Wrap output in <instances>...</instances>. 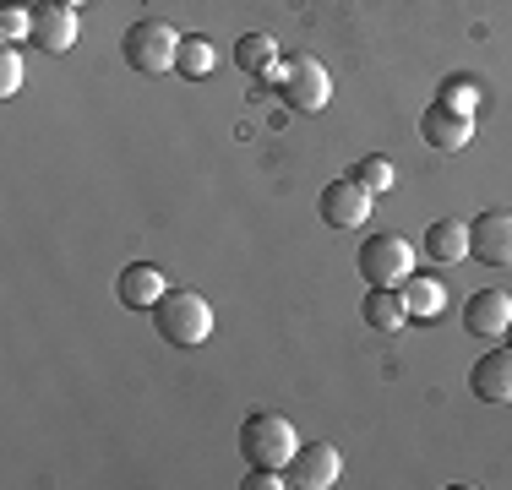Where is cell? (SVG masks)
<instances>
[{"label":"cell","mask_w":512,"mask_h":490,"mask_svg":"<svg viewBox=\"0 0 512 490\" xmlns=\"http://www.w3.org/2000/svg\"><path fill=\"white\" fill-rule=\"evenodd\" d=\"M180 39H186V33H175L164 17H142L120 33V55H126V66L142 71V77H164V71H175Z\"/></svg>","instance_id":"obj_1"},{"label":"cell","mask_w":512,"mask_h":490,"mask_svg":"<svg viewBox=\"0 0 512 490\" xmlns=\"http://www.w3.org/2000/svg\"><path fill=\"white\" fill-rule=\"evenodd\" d=\"M153 322H158V338L175 343V349H197L213 333V305L202 300L197 289H169L164 300L153 305Z\"/></svg>","instance_id":"obj_2"},{"label":"cell","mask_w":512,"mask_h":490,"mask_svg":"<svg viewBox=\"0 0 512 490\" xmlns=\"http://www.w3.org/2000/svg\"><path fill=\"white\" fill-rule=\"evenodd\" d=\"M295 425L284 414H246L240 425V452H246V469H289L295 458Z\"/></svg>","instance_id":"obj_3"},{"label":"cell","mask_w":512,"mask_h":490,"mask_svg":"<svg viewBox=\"0 0 512 490\" xmlns=\"http://www.w3.org/2000/svg\"><path fill=\"white\" fill-rule=\"evenodd\" d=\"M278 88H284V98L300 115H316L333 98V77H327V66L316 55H295V60H278Z\"/></svg>","instance_id":"obj_4"},{"label":"cell","mask_w":512,"mask_h":490,"mask_svg":"<svg viewBox=\"0 0 512 490\" xmlns=\"http://www.w3.org/2000/svg\"><path fill=\"white\" fill-rule=\"evenodd\" d=\"M360 273H365V284H387V289H398L404 278L414 273V245L404 235H371L360 245Z\"/></svg>","instance_id":"obj_5"},{"label":"cell","mask_w":512,"mask_h":490,"mask_svg":"<svg viewBox=\"0 0 512 490\" xmlns=\"http://www.w3.org/2000/svg\"><path fill=\"white\" fill-rule=\"evenodd\" d=\"M284 474H289L295 490H327V485H338V474H344V452H338L333 441H300Z\"/></svg>","instance_id":"obj_6"},{"label":"cell","mask_w":512,"mask_h":490,"mask_svg":"<svg viewBox=\"0 0 512 490\" xmlns=\"http://www.w3.org/2000/svg\"><path fill=\"white\" fill-rule=\"evenodd\" d=\"M376 191H365L355 175H338L333 186H322V224L327 229H360L371 218Z\"/></svg>","instance_id":"obj_7"},{"label":"cell","mask_w":512,"mask_h":490,"mask_svg":"<svg viewBox=\"0 0 512 490\" xmlns=\"http://www.w3.org/2000/svg\"><path fill=\"white\" fill-rule=\"evenodd\" d=\"M469 256L485 267H512V213L507 207H491L469 224Z\"/></svg>","instance_id":"obj_8"},{"label":"cell","mask_w":512,"mask_h":490,"mask_svg":"<svg viewBox=\"0 0 512 490\" xmlns=\"http://www.w3.org/2000/svg\"><path fill=\"white\" fill-rule=\"evenodd\" d=\"M33 44H39L44 55H66V49L77 44V6H66V0H39V6H33Z\"/></svg>","instance_id":"obj_9"},{"label":"cell","mask_w":512,"mask_h":490,"mask_svg":"<svg viewBox=\"0 0 512 490\" xmlns=\"http://www.w3.org/2000/svg\"><path fill=\"white\" fill-rule=\"evenodd\" d=\"M469 392L480 403H512V343L507 349H485L469 371Z\"/></svg>","instance_id":"obj_10"},{"label":"cell","mask_w":512,"mask_h":490,"mask_svg":"<svg viewBox=\"0 0 512 490\" xmlns=\"http://www.w3.org/2000/svg\"><path fill=\"white\" fill-rule=\"evenodd\" d=\"M420 137L436 147V153H463L474 137V115H458V109H447V104H431L420 115Z\"/></svg>","instance_id":"obj_11"},{"label":"cell","mask_w":512,"mask_h":490,"mask_svg":"<svg viewBox=\"0 0 512 490\" xmlns=\"http://www.w3.org/2000/svg\"><path fill=\"white\" fill-rule=\"evenodd\" d=\"M507 322H512V294H502V289L469 294V305H463V327H469L474 338H507Z\"/></svg>","instance_id":"obj_12"},{"label":"cell","mask_w":512,"mask_h":490,"mask_svg":"<svg viewBox=\"0 0 512 490\" xmlns=\"http://www.w3.org/2000/svg\"><path fill=\"white\" fill-rule=\"evenodd\" d=\"M115 294H120V305H126V311H153V305L169 294V284H164V273H158V267L131 262L126 273L115 278Z\"/></svg>","instance_id":"obj_13"},{"label":"cell","mask_w":512,"mask_h":490,"mask_svg":"<svg viewBox=\"0 0 512 490\" xmlns=\"http://www.w3.org/2000/svg\"><path fill=\"white\" fill-rule=\"evenodd\" d=\"M425 262H442V267L469 262V224H463V218H436V224H425Z\"/></svg>","instance_id":"obj_14"},{"label":"cell","mask_w":512,"mask_h":490,"mask_svg":"<svg viewBox=\"0 0 512 490\" xmlns=\"http://www.w3.org/2000/svg\"><path fill=\"white\" fill-rule=\"evenodd\" d=\"M360 316H365V327H376V333H398V327L409 322L404 294L387 289V284H371V294H365V305H360Z\"/></svg>","instance_id":"obj_15"},{"label":"cell","mask_w":512,"mask_h":490,"mask_svg":"<svg viewBox=\"0 0 512 490\" xmlns=\"http://www.w3.org/2000/svg\"><path fill=\"white\" fill-rule=\"evenodd\" d=\"M235 66L240 71H251V77H262V82H278V49L267 33H246V39L235 44Z\"/></svg>","instance_id":"obj_16"},{"label":"cell","mask_w":512,"mask_h":490,"mask_svg":"<svg viewBox=\"0 0 512 490\" xmlns=\"http://www.w3.org/2000/svg\"><path fill=\"white\" fill-rule=\"evenodd\" d=\"M398 294H404V311L409 316H442V305H447V289L436 284V278H420V273H409L404 284H398Z\"/></svg>","instance_id":"obj_17"},{"label":"cell","mask_w":512,"mask_h":490,"mask_svg":"<svg viewBox=\"0 0 512 490\" xmlns=\"http://www.w3.org/2000/svg\"><path fill=\"white\" fill-rule=\"evenodd\" d=\"M213 66H218V55H213V44H207V33H186V39H180V55H175V71L191 82H202V77H213Z\"/></svg>","instance_id":"obj_18"},{"label":"cell","mask_w":512,"mask_h":490,"mask_svg":"<svg viewBox=\"0 0 512 490\" xmlns=\"http://www.w3.org/2000/svg\"><path fill=\"white\" fill-rule=\"evenodd\" d=\"M33 39V6L28 0H0V44Z\"/></svg>","instance_id":"obj_19"},{"label":"cell","mask_w":512,"mask_h":490,"mask_svg":"<svg viewBox=\"0 0 512 490\" xmlns=\"http://www.w3.org/2000/svg\"><path fill=\"white\" fill-rule=\"evenodd\" d=\"M436 104L458 109V115H474V104H480V82H474V77H447V82H442V98H436Z\"/></svg>","instance_id":"obj_20"},{"label":"cell","mask_w":512,"mask_h":490,"mask_svg":"<svg viewBox=\"0 0 512 490\" xmlns=\"http://www.w3.org/2000/svg\"><path fill=\"white\" fill-rule=\"evenodd\" d=\"M349 175H355V180H360V186H365V191H387V186H393V164H387V158H382V153H371V158H360V164H355V169H349Z\"/></svg>","instance_id":"obj_21"},{"label":"cell","mask_w":512,"mask_h":490,"mask_svg":"<svg viewBox=\"0 0 512 490\" xmlns=\"http://www.w3.org/2000/svg\"><path fill=\"white\" fill-rule=\"evenodd\" d=\"M22 88V55L17 44H0V98H11Z\"/></svg>","instance_id":"obj_22"},{"label":"cell","mask_w":512,"mask_h":490,"mask_svg":"<svg viewBox=\"0 0 512 490\" xmlns=\"http://www.w3.org/2000/svg\"><path fill=\"white\" fill-rule=\"evenodd\" d=\"M240 485H246V490H278V485H289V474L284 469H251Z\"/></svg>","instance_id":"obj_23"},{"label":"cell","mask_w":512,"mask_h":490,"mask_svg":"<svg viewBox=\"0 0 512 490\" xmlns=\"http://www.w3.org/2000/svg\"><path fill=\"white\" fill-rule=\"evenodd\" d=\"M507 343H512V322H507Z\"/></svg>","instance_id":"obj_24"},{"label":"cell","mask_w":512,"mask_h":490,"mask_svg":"<svg viewBox=\"0 0 512 490\" xmlns=\"http://www.w3.org/2000/svg\"><path fill=\"white\" fill-rule=\"evenodd\" d=\"M66 6H82V0H66Z\"/></svg>","instance_id":"obj_25"}]
</instances>
